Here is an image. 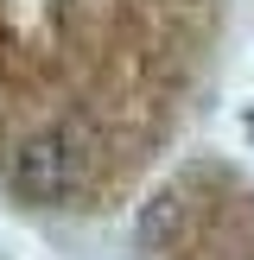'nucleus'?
<instances>
[{
	"mask_svg": "<svg viewBox=\"0 0 254 260\" xmlns=\"http://www.w3.org/2000/svg\"><path fill=\"white\" fill-rule=\"evenodd\" d=\"M235 0H0V216L83 229L197 140Z\"/></svg>",
	"mask_w": 254,
	"mask_h": 260,
	"instance_id": "f257e3e1",
	"label": "nucleus"
},
{
	"mask_svg": "<svg viewBox=\"0 0 254 260\" xmlns=\"http://www.w3.org/2000/svg\"><path fill=\"white\" fill-rule=\"evenodd\" d=\"M127 260H254V178L229 152L184 146L134 197Z\"/></svg>",
	"mask_w": 254,
	"mask_h": 260,
	"instance_id": "f03ea898",
	"label": "nucleus"
}]
</instances>
